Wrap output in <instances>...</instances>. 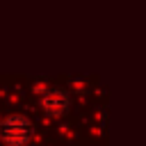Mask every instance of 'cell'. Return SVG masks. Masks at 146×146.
<instances>
[{
	"instance_id": "obj_1",
	"label": "cell",
	"mask_w": 146,
	"mask_h": 146,
	"mask_svg": "<svg viewBox=\"0 0 146 146\" xmlns=\"http://www.w3.org/2000/svg\"><path fill=\"white\" fill-rule=\"evenodd\" d=\"M0 139L7 146H25L32 139V123L23 114H11L0 123Z\"/></svg>"
},
{
	"instance_id": "obj_2",
	"label": "cell",
	"mask_w": 146,
	"mask_h": 146,
	"mask_svg": "<svg viewBox=\"0 0 146 146\" xmlns=\"http://www.w3.org/2000/svg\"><path fill=\"white\" fill-rule=\"evenodd\" d=\"M68 100L71 98H68V94L64 89H46L43 96H41V105H43L46 114H50V116L64 114L66 107H68Z\"/></svg>"
}]
</instances>
